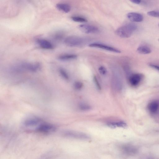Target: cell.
I'll use <instances>...</instances> for the list:
<instances>
[{
	"instance_id": "1",
	"label": "cell",
	"mask_w": 159,
	"mask_h": 159,
	"mask_svg": "<svg viewBox=\"0 0 159 159\" xmlns=\"http://www.w3.org/2000/svg\"><path fill=\"white\" fill-rule=\"evenodd\" d=\"M137 28V26L133 23H129L120 26L116 31V34L122 38H128L131 36Z\"/></svg>"
},
{
	"instance_id": "2",
	"label": "cell",
	"mask_w": 159,
	"mask_h": 159,
	"mask_svg": "<svg viewBox=\"0 0 159 159\" xmlns=\"http://www.w3.org/2000/svg\"><path fill=\"white\" fill-rule=\"evenodd\" d=\"M87 42L86 38L75 36H68L64 40L66 45L71 47L81 46L85 44Z\"/></svg>"
},
{
	"instance_id": "3",
	"label": "cell",
	"mask_w": 159,
	"mask_h": 159,
	"mask_svg": "<svg viewBox=\"0 0 159 159\" xmlns=\"http://www.w3.org/2000/svg\"><path fill=\"white\" fill-rule=\"evenodd\" d=\"M18 70L20 72L28 71L31 72H36L41 68V65L39 62L30 63L22 62L17 64Z\"/></svg>"
},
{
	"instance_id": "4",
	"label": "cell",
	"mask_w": 159,
	"mask_h": 159,
	"mask_svg": "<svg viewBox=\"0 0 159 159\" xmlns=\"http://www.w3.org/2000/svg\"><path fill=\"white\" fill-rule=\"evenodd\" d=\"M112 82L113 86L116 90L120 91L122 88V83L120 76L118 72L116 70L113 71Z\"/></svg>"
},
{
	"instance_id": "5",
	"label": "cell",
	"mask_w": 159,
	"mask_h": 159,
	"mask_svg": "<svg viewBox=\"0 0 159 159\" xmlns=\"http://www.w3.org/2000/svg\"><path fill=\"white\" fill-rule=\"evenodd\" d=\"M89 46L90 47L100 48L105 50L117 53L121 52L120 50L115 48L99 43H93L90 44Z\"/></svg>"
},
{
	"instance_id": "6",
	"label": "cell",
	"mask_w": 159,
	"mask_h": 159,
	"mask_svg": "<svg viewBox=\"0 0 159 159\" xmlns=\"http://www.w3.org/2000/svg\"><path fill=\"white\" fill-rule=\"evenodd\" d=\"M78 28L83 32L86 34H94L98 32V28L94 25L82 24L78 26Z\"/></svg>"
},
{
	"instance_id": "7",
	"label": "cell",
	"mask_w": 159,
	"mask_h": 159,
	"mask_svg": "<svg viewBox=\"0 0 159 159\" xmlns=\"http://www.w3.org/2000/svg\"><path fill=\"white\" fill-rule=\"evenodd\" d=\"M65 134L69 137L82 139H88L89 136L84 133L74 131H67L65 133Z\"/></svg>"
},
{
	"instance_id": "8",
	"label": "cell",
	"mask_w": 159,
	"mask_h": 159,
	"mask_svg": "<svg viewBox=\"0 0 159 159\" xmlns=\"http://www.w3.org/2000/svg\"><path fill=\"white\" fill-rule=\"evenodd\" d=\"M36 42L40 47L43 49L50 50L54 48L52 43L46 39L39 38L36 39Z\"/></svg>"
},
{
	"instance_id": "9",
	"label": "cell",
	"mask_w": 159,
	"mask_h": 159,
	"mask_svg": "<svg viewBox=\"0 0 159 159\" xmlns=\"http://www.w3.org/2000/svg\"><path fill=\"white\" fill-rule=\"evenodd\" d=\"M120 149L123 153L130 155L136 154L137 151V149L134 146L128 144L121 145Z\"/></svg>"
},
{
	"instance_id": "10",
	"label": "cell",
	"mask_w": 159,
	"mask_h": 159,
	"mask_svg": "<svg viewBox=\"0 0 159 159\" xmlns=\"http://www.w3.org/2000/svg\"><path fill=\"white\" fill-rule=\"evenodd\" d=\"M142 75L139 73L132 74L129 75V81L130 84L133 86H137L141 81Z\"/></svg>"
},
{
	"instance_id": "11",
	"label": "cell",
	"mask_w": 159,
	"mask_h": 159,
	"mask_svg": "<svg viewBox=\"0 0 159 159\" xmlns=\"http://www.w3.org/2000/svg\"><path fill=\"white\" fill-rule=\"evenodd\" d=\"M38 131L43 133H49L55 130V126L51 124H44L40 125L37 128Z\"/></svg>"
},
{
	"instance_id": "12",
	"label": "cell",
	"mask_w": 159,
	"mask_h": 159,
	"mask_svg": "<svg viewBox=\"0 0 159 159\" xmlns=\"http://www.w3.org/2000/svg\"><path fill=\"white\" fill-rule=\"evenodd\" d=\"M147 108L149 113L154 115L159 108V101L154 100L150 102L148 104Z\"/></svg>"
},
{
	"instance_id": "13",
	"label": "cell",
	"mask_w": 159,
	"mask_h": 159,
	"mask_svg": "<svg viewBox=\"0 0 159 159\" xmlns=\"http://www.w3.org/2000/svg\"><path fill=\"white\" fill-rule=\"evenodd\" d=\"M127 18L132 22H139L143 20V16L141 14L136 12H129L127 15Z\"/></svg>"
},
{
	"instance_id": "14",
	"label": "cell",
	"mask_w": 159,
	"mask_h": 159,
	"mask_svg": "<svg viewBox=\"0 0 159 159\" xmlns=\"http://www.w3.org/2000/svg\"><path fill=\"white\" fill-rule=\"evenodd\" d=\"M77 57V55L73 54H64L60 55L58 59L61 61H66L75 59Z\"/></svg>"
},
{
	"instance_id": "15",
	"label": "cell",
	"mask_w": 159,
	"mask_h": 159,
	"mask_svg": "<svg viewBox=\"0 0 159 159\" xmlns=\"http://www.w3.org/2000/svg\"><path fill=\"white\" fill-rule=\"evenodd\" d=\"M56 8L59 10L65 13H68L70 10V6L65 3H58L56 5Z\"/></svg>"
},
{
	"instance_id": "16",
	"label": "cell",
	"mask_w": 159,
	"mask_h": 159,
	"mask_svg": "<svg viewBox=\"0 0 159 159\" xmlns=\"http://www.w3.org/2000/svg\"><path fill=\"white\" fill-rule=\"evenodd\" d=\"M107 125L111 128H123L127 126L126 123L123 121L110 122L107 123Z\"/></svg>"
},
{
	"instance_id": "17",
	"label": "cell",
	"mask_w": 159,
	"mask_h": 159,
	"mask_svg": "<svg viewBox=\"0 0 159 159\" xmlns=\"http://www.w3.org/2000/svg\"><path fill=\"white\" fill-rule=\"evenodd\" d=\"M137 51L139 53L143 54H149L151 52V50L149 48L144 45L139 46L137 48Z\"/></svg>"
},
{
	"instance_id": "18",
	"label": "cell",
	"mask_w": 159,
	"mask_h": 159,
	"mask_svg": "<svg viewBox=\"0 0 159 159\" xmlns=\"http://www.w3.org/2000/svg\"><path fill=\"white\" fill-rule=\"evenodd\" d=\"M40 121L38 119L32 118L26 120L24 122V125L27 126H33L36 125Z\"/></svg>"
},
{
	"instance_id": "19",
	"label": "cell",
	"mask_w": 159,
	"mask_h": 159,
	"mask_svg": "<svg viewBox=\"0 0 159 159\" xmlns=\"http://www.w3.org/2000/svg\"><path fill=\"white\" fill-rule=\"evenodd\" d=\"M64 35V34L62 32L58 31L53 34L52 36V38L55 41H59L63 39Z\"/></svg>"
},
{
	"instance_id": "20",
	"label": "cell",
	"mask_w": 159,
	"mask_h": 159,
	"mask_svg": "<svg viewBox=\"0 0 159 159\" xmlns=\"http://www.w3.org/2000/svg\"><path fill=\"white\" fill-rule=\"evenodd\" d=\"M79 107L80 110L84 111H89L91 109V107L89 104L84 102L80 103Z\"/></svg>"
},
{
	"instance_id": "21",
	"label": "cell",
	"mask_w": 159,
	"mask_h": 159,
	"mask_svg": "<svg viewBox=\"0 0 159 159\" xmlns=\"http://www.w3.org/2000/svg\"><path fill=\"white\" fill-rule=\"evenodd\" d=\"M71 19L74 21L78 22H86L87 20L85 18L81 16H74L71 17Z\"/></svg>"
},
{
	"instance_id": "22",
	"label": "cell",
	"mask_w": 159,
	"mask_h": 159,
	"mask_svg": "<svg viewBox=\"0 0 159 159\" xmlns=\"http://www.w3.org/2000/svg\"><path fill=\"white\" fill-rule=\"evenodd\" d=\"M59 72L62 76L64 79L68 80L69 79V75L66 71L62 68H60L59 70Z\"/></svg>"
},
{
	"instance_id": "23",
	"label": "cell",
	"mask_w": 159,
	"mask_h": 159,
	"mask_svg": "<svg viewBox=\"0 0 159 159\" xmlns=\"http://www.w3.org/2000/svg\"><path fill=\"white\" fill-rule=\"evenodd\" d=\"M83 86V84L80 81H76L74 84V87L75 89L76 90L81 89Z\"/></svg>"
},
{
	"instance_id": "24",
	"label": "cell",
	"mask_w": 159,
	"mask_h": 159,
	"mask_svg": "<svg viewBox=\"0 0 159 159\" xmlns=\"http://www.w3.org/2000/svg\"><path fill=\"white\" fill-rule=\"evenodd\" d=\"M98 70L99 73L102 75H105L107 74V70L104 66H101L98 68Z\"/></svg>"
},
{
	"instance_id": "25",
	"label": "cell",
	"mask_w": 159,
	"mask_h": 159,
	"mask_svg": "<svg viewBox=\"0 0 159 159\" xmlns=\"http://www.w3.org/2000/svg\"><path fill=\"white\" fill-rule=\"evenodd\" d=\"M147 14L151 16L159 17V11H148Z\"/></svg>"
},
{
	"instance_id": "26",
	"label": "cell",
	"mask_w": 159,
	"mask_h": 159,
	"mask_svg": "<svg viewBox=\"0 0 159 159\" xmlns=\"http://www.w3.org/2000/svg\"><path fill=\"white\" fill-rule=\"evenodd\" d=\"M93 80L96 87L98 89L100 90L101 89V86L97 77L95 75L93 76Z\"/></svg>"
},
{
	"instance_id": "27",
	"label": "cell",
	"mask_w": 159,
	"mask_h": 159,
	"mask_svg": "<svg viewBox=\"0 0 159 159\" xmlns=\"http://www.w3.org/2000/svg\"><path fill=\"white\" fill-rule=\"evenodd\" d=\"M131 2L136 4H139L140 3L141 0H129Z\"/></svg>"
},
{
	"instance_id": "28",
	"label": "cell",
	"mask_w": 159,
	"mask_h": 159,
	"mask_svg": "<svg viewBox=\"0 0 159 159\" xmlns=\"http://www.w3.org/2000/svg\"><path fill=\"white\" fill-rule=\"evenodd\" d=\"M152 68H153L158 70L159 71V66L157 65H155L152 64H150L149 65Z\"/></svg>"
},
{
	"instance_id": "29",
	"label": "cell",
	"mask_w": 159,
	"mask_h": 159,
	"mask_svg": "<svg viewBox=\"0 0 159 159\" xmlns=\"http://www.w3.org/2000/svg\"><path fill=\"white\" fill-rule=\"evenodd\" d=\"M158 26H159V24H158Z\"/></svg>"
},
{
	"instance_id": "30",
	"label": "cell",
	"mask_w": 159,
	"mask_h": 159,
	"mask_svg": "<svg viewBox=\"0 0 159 159\" xmlns=\"http://www.w3.org/2000/svg\"></svg>"
}]
</instances>
